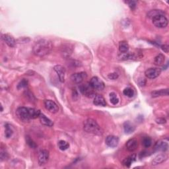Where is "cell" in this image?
<instances>
[{
  "label": "cell",
  "mask_w": 169,
  "mask_h": 169,
  "mask_svg": "<svg viewBox=\"0 0 169 169\" xmlns=\"http://www.w3.org/2000/svg\"><path fill=\"white\" fill-rule=\"evenodd\" d=\"M52 42L46 39H40L34 44L33 51L34 55L38 57H43L50 54L52 49Z\"/></svg>",
  "instance_id": "6da1fadb"
},
{
  "label": "cell",
  "mask_w": 169,
  "mask_h": 169,
  "mask_svg": "<svg viewBox=\"0 0 169 169\" xmlns=\"http://www.w3.org/2000/svg\"><path fill=\"white\" fill-rule=\"evenodd\" d=\"M40 113V111L37 109L26 107H19L16 111L17 117L21 120L25 122L38 118Z\"/></svg>",
  "instance_id": "7a4b0ae2"
},
{
  "label": "cell",
  "mask_w": 169,
  "mask_h": 169,
  "mask_svg": "<svg viewBox=\"0 0 169 169\" xmlns=\"http://www.w3.org/2000/svg\"><path fill=\"white\" fill-rule=\"evenodd\" d=\"M84 130L87 133H93L94 135L100 136L103 133V131L97 122L93 119L89 118L83 123Z\"/></svg>",
  "instance_id": "3957f363"
},
{
  "label": "cell",
  "mask_w": 169,
  "mask_h": 169,
  "mask_svg": "<svg viewBox=\"0 0 169 169\" xmlns=\"http://www.w3.org/2000/svg\"><path fill=\"white\" fill-rule=\"evenodd\" d=\"M153 23L157 28H165L168 25V19L165 15H158L152 19Z\"/></svg>",
  "instance_id": "277c9868"
},
{
  "label": "cell",
  "mask_w": 169,
  "mask_h": 169,
  "mask_svg": "<svg viewBox=\"0 0 169 169\" xmlns=\"http://www.w3.org/2000/svg\"><path fill=\"white\" fill-rule=\"evenodd\" d=\"M90 86L94 90L102 91L104 89V83L98 77H93L89 82Z\"/></svg>",
  "instance_id": "5b68a950"
},
{
  "label": "cell",
  "mask_w": 169,
  "mask_h": 169,
  "mask_svg": "<svg viewBox=\"0 0 169 169\" xmlns=\"http://www.w3.org/2000/svg\"><path fill=\"white\" fill-rule=\"evenodd\" d=\"M93 90L94 89L90 86L89 84H81V85L79 87V91H81V93L84 94V96L89 98H92L93 97L95 96Z\"/></svg>",
  "instance_id": "8992f818"
},
{
  "label": "cell",
  "mask_w": 169,
  "mask_h": 169,
  "mask_svg": "<svg viewBox=\"0 0 169 169\" xmlns=\"http://www.w3.org/2000/svg\"><path fill=\"white\" fill-rule=\"evenodd\" d=\"M49 159V152L46 149L40 150L38 154V163L42 166L47 163Z\"/></svg>",
  "instance_id": "52a82bcc"
},
{
  "label": "cell",
  "mask_w": 169,
  "mask_h": 169,
  "mask_svg": "<svg viewBox=\"0 0 169 169\" xmlns=\"http://www.w3.org/2000/svg\"><path fill=\"white\" fill-rule=\"evenodd\" d=\"M87 75L85 72H79V73H74L71 76V79L73 83L79 84L81 83L84 79L87 78Z\"/></svg>",
  "instance_id": "ba28073f"
},
{
  "label": "cell",
  "mask_w": 169,
  "mask_h": 169,
  "mask_svg": "<svg viewBox=\"0 0 169 169\" xmlns=\"http://www.w3.org/2000/svg\"><path fill=\"white\" fill-rule=\"evenodd\" d=\"M44 105L47 110L52 113H56L59 110L58 106L54 101L52 100H46L44 101Z\"/></svg>",
  "instance_id": "9c48e42d"
},
{
  "label": "cell",
  "mask_w": 169,
  "mask_h": 169,
  "mask_svg": "<svg viewBox=\"0 0 169 169\" xmlns=\"http://www.w3.org/2000/svg\"><path fill=\"white\" fill-rule=\"evenodd\" d=\"M161 73V69L159 68H149L145 72V76L149 79H155Z\"/></svg>",
  "instance_id": "30bf717a"
},
{
  "label": "cell",
  "mask_w": 169,
  "mask_h": 169,
  "mask_svg": "<svg viewBox=\"0 0 169 169\" xmlns=\"http://www.w3.org/2000/svg\"><path fill=\"white\" fill-rule=\"evenodd\" d=\"M54 71L57 73L59 81L63 83L65 81V69L62 65H55L54 68Z\"/></svg>",
  "instance_id": "8fae6325"
},
{
  "label": "cell",
  "mask_w": 169,
  "mask_h": 169,
  "mask_svg": "<svg viewBox=\"0 0 169 169\" xmlns=\"http://www.w3.org/2000/svg\"><path fill=\"white\" fill-rule=\"evenodd\" d=\"M105 143L108 147L114 148L118 145L119 138L114 136H108L105 139Z\"/></svg>",
  "instance_id": "7c38bea8"
},
{
  "label": "cell",
  "mask_w": 169,
  "mask_h": 169,
  "mask_svg": "<svg viewBox=\"0 0 169 169\" xmlns=\"http://www.w3.org/2000/svg\"><path fill=\"white\" fill-rule=\"evenodd\" d=\"M168 149V142L164 140H159L156 143L155 145V150L157 151H162V152H166Z\"/></svg>",
  "instance_id": "4fadbf2b"
},
{
  "label": "cell",
  "mask_w": 169,
  "mask_h": 169,
  "mask_svg": "<svg viewBox=\"0 0 169 169\" xmlns=\"http://www.w3.org/2000/svg\"><path fill=\"white\" fill-rule=\"evenodd\" d=\"M2 40L8 44L9 47H14L15 46L16 41L12 36L9 34H4L2 35Z\"/></svg>",
  "instance_id": "5bb4252c"
},
{
  "label": "cell",
  "mask_w": 169,
  "mask_h": 169,
  "mask_svg": "<svg viewBox=\"0 0 169 169\" xmlns=\"http://www.w3.org/2000/svg\"><path fill=\"white\" fill-rule=\"evenodd\" d=\"M126 146L127 149L129 151L133 152L137 149V146H138V143H137V141L136 139H130L127 142Z\"/></svg>",
  "instance_id": "9a60e30c"
},
{
  "label": "cell",
  "mask_w": 169,
  "mask_h": 169,
  "mask_svg": "<svg viewBox=\"0 0 169 169\" xmlns=\"http://www.w3.org/2000/svg\"><path fill=\"white\" fill-rule=\"evenodd\" d=\"M93 104L98 107H105L107 105L104 98L100 94H97L94 97Z\"/></svg>",
  "instance_id": "2e32d148"
},
{
  "label": "cell",
  "mask_w": 169,
  "mask_h": 169,
  "mask_svg": "<svg viewBox=\"0 0 169 169\" xmlns=\"http://www.w3.org/2000/svg\"><path fill=\"white\" fill-rule=\"evenodd\" d=\"M167 155L165 154H159L155 157L152 162H151V164L152 165H157L159 164L162 163H163L167 159Z\"/></svg>",
  "instance_id": "e0dca14e"
},
{
  "label": "cell",
  "mask_w": 169,
  "mask_h": 169,
  "mask_svg": "<svg viewBox=\"0 0 169 169\" xmlns=\"http://www.w3.org/2000/svg\"><path fill=\"white\" fill-rule=\"evenodd\" d=\"M38 118H39L40 121L42 124H43L48 127H52L53 125H54V123H53V122L51 120L47 118L44 114L40 113L39 117Z\"/></svg>",
  "instance_id": "ac0fdd59"
},
{
  "label": "cell",
  "mask_w": 169,
  "mask_h": 169,
  "mask_svg": "<svg viewBox=\"0 0 169 169\" xmlns=\"http://www.w3.org/2000/svg\"><path fill=\"white\" fill-rule=\"evenodd\" d=\"M129 44L126 41H120L119 43V51L122 54H125L127 53L129 50Z\"/></svg>",
  "instance_id": "d6986e66"
},
{
  "label": "cell",
  "mask_w": 169,
  "mask_h": 169,
  "mask_svg": "<svg viewBox=\"0 0 169 169\" xmlns=\"http://www.w3.org/2000/svg\"><path fill=\"white\" fill-rule=\"evenodd\" d=\"M136 155H134V154L132 155H130L128 157L126 158L125 159L122 161V164L127 167H129L133 162L136 161Z\"/></svg>",
  "instance_id": "ffe728a7"
},
{
  "label": "cell",
  "mask_w": 169,
  "mask_h": 169,
  "mask_svg": "<svg viewBox=\"0 0 169 169\" xmlns=\"http://www.w3.org/2000/svg\"><path fill=\"white\" fill-rule=\"evenodd\" d=\"M158 15H165V13L163 10L154 9L150 11L147 13V17H149L150 19H153V17Z\"/></svg>",
  "instance_id": "44dd1931"
},
{
  "label": "cell",
  "mask_w": 169,
  "mask_h": 169,
  "mask_svg": "<svg viewBox=\"0 0 169 169\" xmlns=\"http://www.w3.org/2000/svg\"><path fill=\"white\" fill-rule=\"evenodd\" d=\"M151 95L153 97H158L162 96H168V89H161L158 91H155L151 93Z\"/></svg>",
  "instance_id": "7402d4cb"
},
{
  "label": "cell",
  "mask_w": 169,
  "mask_h": 169,
  "mask_svg": "<svg viewBox=\"0 0 169 169\" xmlns=\"http://www.w3.org/2000/svg\"><path fill=\"white\" fill-rule=\"evenodd\" d=\"M124 132L127 134H130L135 130V127L133 126L129 122H126L124 124Z\"/></svg>",
  "instance_id": "603a6c76"
},
{
  "label": "cell",
  "mask_w": 169,
  "mask_h": 169,
  "mask_svg": "<svg viewBox=\"0 0 169 169\" xmlns=\"http://www.w3.org/2000/svg\"><path fill=\"white\" fill-rule=\"evenodd\" d=\"M155 64L157 65H161L162 64H163L164 62V56L163 54H158L157 56L155 58Z\"/></svg>",
  "instance_id": "cb8c5ba5"
},
{
  "label": "cell",
  "mask_w": 169,
  "mask_h": 169,
  "mask_svg": "<svg viewBox=\"0 0 169 169\" xmlns=\"http://www.w3.org/2000/svg\"><path fill=\"white\" fill-rule=\"evenodd\" d=\"M13 131L11 128V126L9 124L5 125V136L7 138H9L13 135Z\"/></svg>",
  "instance_id": "d4e9b609"
},
{
  "label": "cell",
  "mask_w": 169,
  "mask_h": 169,
  "mask_svg": "<svg viewBox=\"0 0 169 169\" xmlns=\"http://www.w3.org/2000/svg\"><path fill=\"white\" fill-rule=\"evenodd\" d=\"M58 147H59V149H60V150L65 151V150L68 149L69 147V143L68 142H65V141L60 140L58 142Z\"/></svg>",
  "instance_id": "484cf974"
},
{
  "label": "cell",
  "mask_w": 169,
  "mask_h": 169,
  "mask_svg": "<svg viewBox=\"0 0 169 169\" xmlns=\"http://www.w3.org/2000/svg\"><path fill=\"white\" fill-rule=\"evenodd\" d=\"M110 100L111 103L114 105L117 104L119 102V98L117 97V94L115 93H110Z\"/></svg>",
  "instance_id": "4316f807"
},
{
  "label": "cell",
  "mask_w": 169,
  "mask_h": 169,
  "mask_svg": "<svg viewBox=\"0 0 169 169\" xmlns=\"http://www.w3.org/2000/svg\"><path fill=\"white\" fill-rule=\"evenodd\" d=\"M142 144L144 147L148 148L151 145V144H152V140H151V139L149 137H143V139L142 140Z\"/></svg>",
  "instance_id": "83f0119b"
},
{
  "label": "cell",
  "mask_w": 169,
  "mask_h": 169,
  "mask_svg": "<svg viewBox=\"0 0 169 169\" xmlns=\"http://www.w3.org/2000/svg\"><path fill=\"white\" fill-rule=\"evenodd\" d=\"M26 142L28 144V145H29L30 147L33 148V149H35L37 147V144L35 143V142L29 136H26Z\"/></svg>",
  "instance_id": "f1b7e54d"
},
{
  "label": "cell",
  "mask_w": 169,
  "mask_h": 169,
  "mask_svg": "<svg viewBox=\"0 0 169 169\" xmlns=\"http://www.w3.org/2000/svg\"><path fill=\"white\" fill-rule=\"evenodd\" d=\"M123 93H124V95L128 97H132L134 94V92H133V90L132 89V88L129 87H127L123 91Z\"/></svg>",
  "instance_id": "f546056e"
},
{
  "label": "cell",
  "mask_w": 169,
  "mask_h": 169,
  "mask_svg": "<svg viewBox=\"0 0 169 169\" xmlns=\"http://www.w3.org/2000/svg\"><path fill=\"white\" fill-rule=\"evenodd\" d=\"M28 84V81L26 79H23L21 80V81L19 82V83L17 85V89H23V88L26 87Z\"/></svg>",
  "instance_id": "4dcf8cb0"
},
{
  "label": "cell",
  "mask_w": 169,
  "mask_h": 169,
  "mask_svg": "<svg viewBox=\"0 0 169 169\" xmlns=\"http://www.w3.org/2000/svg\"><path fill=\"white\" fill-rule=\"evenodd\" d=\"M128 3L129 7L132 10H134L136 8V2L135 1H129V2H126Z\"/></svg>",
  "instance_id": "1f68e13d"
},
{
  "label": "cell",
  "mask_w": 169,
  "mask_h": 169,
  "mask_svg": "<svg viewBox=\"0 0 169 169\" xmlns=\"http://www.w3.org/2000/svg\"><path fill=\"white\" fill-rule=\"evenodd\" d=\"M108 79H110L111 80H115V79L118 78V74L117 73H110L108 75Z\"/></svg>",
  "instance_id": "d6a6232c"
},
{
  "label": "cell",
  "mask_w": 169,
  "mask_h": 169,
  "mask_svg": "<svg viewBox=\"0 0 169 169\" xmlns=\"http://www.w3.org/2000/svg\"><path fill=\"white\" fill-rule=\"evenodd\" d=\"M0 155H1V160L2 161H3V159H5V158H8V153L5 152V151H3V149H2Z\"/></svg>",
  "instance_id": "836d02e7"
},
{
  "label": "cell",
  "mask_w": 169,
  "mask_h": 169,
  "mask_svg": "<svg viewBox=\"0 0 169 169\" xmlns=\"http://www.w3.org/2000/svg\"><path fill=\"white\" fill-rule=\"evenodd\" d=\"M156 122L157 124H164V123H166V120L163 118H158L156 119Z\"/></svg>",
  "instance_id": "e575fe53"
},
{
  "label": "cell",
  "mask_w": 169,
  "mask_h": 169,
  "mask_svg": "<svg viewBox=\"0 0 169 169\" xmlns=\"http://www.w3.org/2000/svg\"><path fill=\"white\" fill-rule=\"evenodd\" d=\"M162 50H163L164 52L168 53V46L167 44H164L162 46Z\"/></svg>",
  "instance_id": "d590c367"
}]
</instances>
